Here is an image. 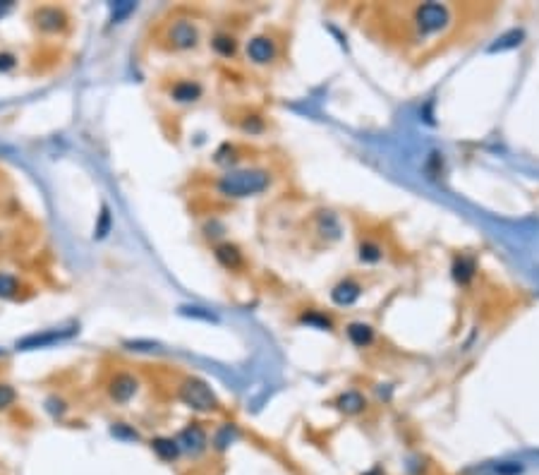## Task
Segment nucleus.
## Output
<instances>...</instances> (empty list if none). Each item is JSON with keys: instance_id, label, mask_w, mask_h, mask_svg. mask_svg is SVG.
<instances>
[{"instance_id": "nucleus-11", "label": "nucleus", "mask_w": 539, "mask_h": 475, "mask_svg": "<svg viewBox=\"0 0 539 475\" xmlns=\"http://www.w3.org/2000/svg\"><path fill=\"white\" fill-rule=\"evenodd\" d=\"M204 94V87L195 80H177L170 87V98L175 103H197Z\"/></svg>"}, {"instance_id": "nucleus-2", "label": "nucleus", "mask_w": 539, "mask_h": 475, "mask_svg": "<svg viewBox=\"0 0 539 475\" xmlns=\"http://www.w3.org/2000/svg\"><path fill=\"white\" fill-rule=\"evenodd\" d=\"M453 24V10L441 3L417 5L412 10V29L417 39H432L443 34Z\"/></svg>"}, {"instance_id": "nucleus-22", "label": "nucleus", "mask_w": 539, "mask_h": 475, "mask_svg": "<svg viewBox=\"0 0 539 475\" xmlns=\"http://www.w3.org/2000/svg\"><path fill=\"white\" fill-rule=\"evenodd\" d=\"M137 10V5L134 3H115L111 8V22L113 24H120L125 17H130V15Z\"/></svg>"}, {"instance_id": "nucleus-7", "label": "nucleus", "mask_w": 539, "mask_h": 475, "mask_svg": "<svg viewBox=\"0 0 539 475\" xmlns=\"http://www.w3.org/2000/svg\"><path fill=\"white\" fill-rule=\"evenodd\" d=\"M77 334V327H70L65 331H58V329H51V331H44V334H31V336H24L17 341V348L19 351H31V348H46L51 343H58V341H65V338H72Z\"/></svg>"}, {"instance_id": "nucleus-1", "label": "nucleus", "mask_w": 539, "mask_h": 475, "mask_svg": "<svg viewBox=\"0 0 539 475\" xmlns=\"http://www.w3.org/2000/svg\"><path fill=\"white\" fill-rule=\"evenodd\" d=\"M274 182L271 171L252 166V169H230L218 178L216 190L221 197L228 200H247V197H256L261 192H266Z\"/></svg>"}, {"instance_id": "nucleus-3", "label": "nucleus", "mask_w": 539, "mask_h": 475, "mask_svg": "<svg viewBox=\"0 0 539 475\" xmlns=\"http://www.w3.org/2000/svg\"><path fill=\"white\" fill-rule=\"evenodd\" d=\"M177 399L185 406H190L192 411L199 413H211L218 408V396L213 394V389L204 379L199 377H185L177 384Z\"/></svg>"}, {"instance_id": "nucleus-27", "label": "nucleus", "mask_w": 539, "mask_h": 475, "mask_svg": "<svg viewBox=\"0 0 539 475\" xmlns=\"http://www.w3.org/2000/svg\"><path fill=\"white\" fill-rule=\"evenodd\" d=\"M17 65V58L12 53H0V72H8Z\"/></svg>"}, {"instance_id": "nucleus-13", "label": "nucleus", "mask_w": 539, "mask_h": 475, "mask_svg": "<svg viewBox=\"0 0 539 475\" xmlns=\"http://www.w3.org/2000/svg\"><path fill=\"white\" fill-rule=\"evenodd\" d=\"M336 408L345 415H360L362 411H367V399H364V394H360V391L348 389L336 399Z\"/></svg>"}, {"instance_id": "nucleus-26", "label": "nucleus", "mask_w": 539, "mask_h": 475, "mask_svg": "<svg viewBox=\"0 0 539 475\" xmlns=\"http://www.w3.org/2000/svg\"><path fill=\"white\" fill-rule=\"evenodd\" d=\"M46 408H48L53 415H62V413H65V401H60V399H55V396H53V399L46 401Z\"/></svg>"}, {"instance_id": "nucleus-19", "label": "nucleus", "mask_w": 539, "mask_h": 475, "mask_svg": "<svg viewBox=\"0 0 539 475\" xmlns=\"http://www.w3.org/2000/svg\"><path fill=\"white\" fill-rule=\"evenodd\" d=\"M475 271H477V267H475V262L470 257H458V259H455L453 276H455V281H458L460 286L470 284V281H472V276H475Z\"/></svg>"}, {"instance_id": "nucleus-12", "label": "nucleus", "mask_w": 539, "mask_h": 475, "mask_svg": "<svg viewBox=\"0 0 539 475\" xmlns=\"http://www.w3.org/2000/svg\"><path fill=\"white\" fill-rule=\"evenodd\" d=\"M213 257H216V262L221 264L223 269H228V271H238V269H242V264H245L242 252H240V248H238V245H233V243L216 245V250H213Z\"/></svg>"}, {"instance_id": "nucleus-23", "label": "nucleus", "mask_w": 539, "mask_h": 475, "mask_svg": "<svg viewBox=\"0 0 539 475\" xmlns=\"http://www.w3.org/2000/svg\"><path fill=\"white\" fill-rule=\"evenodd\" d=\"M15 401H17L15 386L8 382H0V411H8L10 406H15Z\"/></svg>"}, {"instance_id": "nucleus-20", "label": "nucleus", "mask_w": 539, "mask_h": 475, "mask_svg": "<svg viewBox=\"0 0 539 475\" xmlns=\"http://www.w3.org/2000/svg\"><path fill=\"white\" fill-rule=\"evenodd\" d=\"M17 293H19V281L15 279L12 274L0 271V297H3V300H10V297H15Z\"/></svg>"}, {"instance_id": "nucleus-5", "label": "nucleus", "mask_w": 539, "mask_h": 475, "mask_svg": "<svg viewBox=\"0 0 539 475\" xmlns=\"http://www.w3.org/2000/svg\"><path fill=\"white\" fill-rule=\"evenodd\" d=\"M245 53H247V60H252L254 65H271V62H276V58H279V44L271 36L259 34L247 41Z\"/></svg>"}, {"instance_id": "nucleus-8", "label": "nucleus", "mask_w": 539, "mask_h": 475, "mask_svg": "<svg viewBox=\"0 0 539 475\" xmlns=\"http://www.w3.org/2000/svg\"><path fill=\"white\" fill-rule=\"evenodd\" d=\"M34 22H36V27L41 31H46V34H55V31L65 29L67 15L58 8H39L34 12Z\"/></svg>"}, {"instance_id": "nucleus-17", "label": "nucleus", "mask_w": 539, "mask_h": 475, "mask_svg": "<svg viewBox=\"0 0 539 475\" xmlns=\"http://www.w3.org/2000/svg\"><path fill=\"white\" fill-rule=\"evenodd\" d=\"M211 46L221 58H233V55L238 53V41H235L233 34H226V31H221V34L213 36Z\"/></svg>"}, {"instance_id": "nucleus-15", "label": "nucleus", "mask_w": 539, "mask_h": 475, "mask_svg": "<svg viewBox=\"0 0 539 475\" xmlns=\"http://www.w3.org/2000/svg\"><path fill=\"white\" fill-rule=\"evenodd\" d=\"M317 233L326 240H338L341 238V221L333 211H319L317 216Z\"/></svg>"}, {"instance_id": "nucleus-6", "label": "nucleus", "mask_w": 539, "mask_h": 475, "mask_svg": "<svg viewBox=\"0 0 539 475\" xmlns=\"http://www.w3.org/2000/svg\"><path fill=\"white\" fill-rule=\"evenodd\" d=\"M137 391H139V382L130 372H115L111 382H108V396H111L115 404H127L130 399H134Z\"/></svg>"}, {"instance_id": "nucleus-24", "label": "nucleus", "mask_w": 539, "mask_h": 475, "mask_svg": "<svg viewBox=\"0 0 539 475\" xmlns=\"http://www.w3.org/2000/svg\"><path fill=\"white\" fill-rule=\"evenodd\" d=\"M300 322H305V325H317L319 329H331V320H328L326 315H319V312H305V315L300 317Z\"/></svg>"}, {"instance_id": "nucleus-16", "label": "nucleus", "mask_w": 539, "mask_h": 475, "mask_svg": "<svg viewBox=\"0 0 539 475\" xmlns=\"http://www.w3.org/2000/svg\"><path fill=\"white\" fill-rule=\"evenodd\" d=\"M151 449L156 451V456L164 458V461H175L180 456V444L173 437H156L151 440Z\"/></svg>"}, {"instance_id": "nucleus-9", "label": "nucleus", "mask_w": 539, "mask_h": 475, "mask_svg": "<svg viewBox=\"0 0 539 475\" xmlns=\"http://www.w3.org/2000/svg\"><path fill=\"white\" fill-rule=\"evenodd\" d=\"M360 295H362V286H360L357 281H353V279L338 281V284L333 286V291H331V300L336 302V305H341V307L355 305V302L360 300Z\"/></svg>"}, {"instance_id": "nucleus-21", "label": "nucleus", "mask_w": 539, "mask_h": 475, "mask_svg": "<svg viewBox=\"0 0 539 475\" xmlns=\"http://www.w3.org/2000/svg\"><path fill=\"white\" fill-rule=\"evenodd\" d=\"M111 209H108L106 205L101 207V216H98V223H96V233H94V238L96 240H103L111 233Z\"/></svg>"}, {"instance_id": "nucleus-25", "label": "nucleus", "mask_w": 539, "mask_h": 475, "mask_svg": "<svg viewBox=\"0 0 539 475\" xmlns=\"http://www.w3.org/2000/svg\"><path fill=\"white\" fill-rule=\"evenodd\" d=\"M242 130H245V132H249V135H256V132H261V130H264V123H261V118H256L254 116V120H245V123H242Z\"/></svg>"}, {"instance_id": "nucleus-10", "label": "nucleus", "mask_w": 539, "mask_h": 475, "mask_svg": "<svg viewBox=\"0 0 539 475\" xmlns=\"http://www.w3.org/2000/svg\"><path fill=\"white\" fill-rule=\"evenodd\" d=\"M177 444H180V451L199 454L206 449V432L199 425H190L177 435Z\"/></svg>"}, {"instance_id": "nucleus-4", "label": "nucleus", "mask_w": 539, "mask_h": 475, "mask_svg": "<svg viewBox=\"0 0 539 475\" xmlns=\"http://www.w3.org/2000/svg\"><path fill=\"white\" fill-rule=\"evenodd\" d=\"M168 44L175 51H190L199 44V29L192 19H175V22L168 27V34H166Z\"/></svg>"}, {"instance_id": "nucleus-28", "label": "nucleus", "mask_w": 539, "mask_h": 475, "mask_svg": "<svg viewBox=\"0 0 539 475\" xmlns=\"http://www.w3.org/2000/svg\"><path fill=\"white\" fill-rule=\"evenodd\" d=\"M10 10H12V3H0V17H5Z\"/></svg>"}, {"instance_id": "nucleus-14", "label": "nucleus", "mask_w": 539, "mask_h": 475, "mask_svg": "<svg viewBox=\"0 0 539 475\" xmlns=\"http://www.w3.org/2000/svg\"><path fill=\"white\" fill-rule=\"evenodd\" d=\"M345 334H348L350 343L357 348H367L374 343V329L369 325H364V322H350V325L345 327Z\"/></svg>"}, {"instance_id": "nucleus-18", "label": "nucleus", "mask_w": 539, "mask_h": 475, "mask_svg": "<svg viewBox=\"0 0 539 475\" xmlns=\"http://www.w3.org/2000/svg\"><path fill=\"white\" fill-rule=\"evenodd\" d=\"M357 257H360V262H364V264H376L384 259V248H381L379 243H374V240H362V243H360V250H357Z\"/></svg>"}]
</instances>
